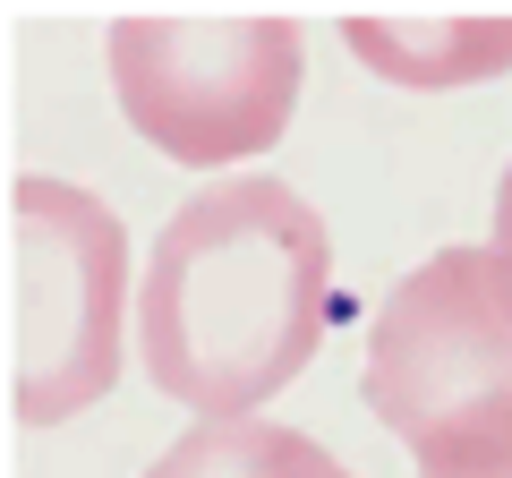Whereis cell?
<instances>
[{
    "mask_svg": "<svg viewBox=\"0 0 512 478\" xmlns=\"http://www.w3.org/2000/svg\"><path fill=\"white\" fill-rule=\"evenodd\" d=\"M333 231L291 180H214L163 222L137 282V359L197 419H248L316 359Z\"/></svg>",
    "mask_w": 512,
    "mask_h": 478,
    "instance_id": "6da1fadb",
    "label": "cell"
},
{
    "mask_svg": "<svg viewBox=\"0 0 512 478\" xmlns=\"http://www.w3.org/2000/svg\"><path fill=\"white\" fill-rule=\"evenodd\" d=\"M359 393L410 444L419 478L512 453V299L487 248H436L393 282Z\"/></svg>",
    "mask_w": 512,
    "mask_h": 478,
    "instance_id": "7a4b0ae2",
    "label": "cell"
},
{
    "mask_svg": "<svg viewBox=\"0 0 512 478\" xmlns=\"http://www.w3.org/2000/svg\"><path fill=\"white\" fill-rule=\"evenodd\" d=\"M103 52L128 129L171 163H239L291 129L299 103L291 18H120Z\"/></svg>",
    "mask_w": 512,
    "mask_h": 478,
    "instance_id": "277c9868",
    "label": "cell"
},
{
    "mask_svg": "<svg viewBox=\"0 0 512 478\" xmlns=\"http://www.w3.org/2000/svg\"><path fill=\"white\" fill-rule=\"evenodd\" d=\"M146 478H350L316 436L274 419H197Z\"/></svg>",
    "mask_w": 512,
    "mask_h": 478,
    "instance_id": "8992f818",
    "label": "cell"
},
{
    "mask_svg": "<svg viewBox=\"0 0 512 478\" xmlns=\"http://www.w3.org/2000/svg\"><path fill=\"white\" fill-rule=\"evenodd\" d=\"M436 478H512V453H495V461H478V470H436Z\"/></svg>",
    "mask_w": 512,
    "mask_h": 478,
    "instance_id": "ba28073f",
    "label": "cell"
},
{
    "mask_svg": "<svg viewBox=\"0 0 512 478\" xmlns=\"http://www.w3.org/2000/svg\"><path fill=\"white\" fill-rule=\"evenodd\" d=\"M487 257H495L504 299H512V163H504V180H495V239H487Z\"/></svg>",
    "mask_w": 512,
    "mask_h": 478,
    "instance_id": "52a82bcc",
    "label": "cell"
},
{
    "mask_svg": "<svg viewBox=\"0 0 512 478\" xmlns=\"http://www.w3.org/2000/svg\"><path fill=\"white\" fill-rule=\"evenodd\" d=\"M350 52L393 86H478L512 69V18H350Z\"/></svg>",
    "mask_w": 512,
    "mask_h": 478,
    "instance_id": "5b68a950",
    "label": "cell"
},
{
    "mask_svg": "<svg viewBox=\"0 0 512 478\" xmlns=\"http://www.w3.org/2000/svg\"><path fill=\"white\" fill-rule=\"evenodd\" d=\"M128 231L94 188L9 180V419L60 427L120 385Z\"/></svg>",
    "mask_w": 512,
    "mask_h": 478,
    "instance_id": "3957f363",
    "label": "cell"
}]
</instances>
